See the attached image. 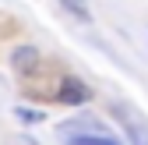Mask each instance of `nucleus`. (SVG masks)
Masks as SVG:
<instances>
[{
    "instance_id": "nucleus-1",
    "label": "nucleus",
    "mask_w": 148,
    "mask_h": 145,
    "mask_svg": "<svg viewBox=\"0 0 148 145\" xmlns=\"http://www.w3.org/2000/svg\"><path fill=\"white\" fill-rule=\"evenodd\" d=\"M57 99H60V103H67V106H81V103H88V99H92V88H88L81 78L64 75V78H60V85H57Z\"/></svg>"
},
{
    "instance_id": "nucleus-2",
    "label": "nucleus",
    "mask_w": 148,
    "mask_h": 145,
    "mask_svg": "<svg viewBox=\"0 0 148 145\" xmlns=\"http://www.w3.org/2000/svg\"><path fill=\"white\" fill-rule=\"evenodd\" d=\"M11 67L18 71V75H32V71L39 67V50L35 46H18L11 53Z\"/></svg>"
},
{
    "instance_id": "nucleus-3",
    "label": "nucleus",
    "mask_w": 148,
    "mask_h": 145,
    "mask_svg": "<svg viewBox=\"0 0 148 145\" xmlns=\"http://www.w3.org/2000/svg\"><path fill=\"white\" fill-rule=\"evenodd\" d=\"M113 113L127 124V131H131V142H134V145H148V128H141V124H138V117H131L127 110H120V106H116Z\"/></svg>"
},
{
    "instance_id": "nucleus-4",
    "label": "nucleus",
    "mask_w": 148,
    "mask_h": 145,
    "mask_svg": "<svg viewBox=\"0 0 148 145\" xmlns=\"http://www.w3.org/2000/svg\"><path fill=\"white\" fill-rule=\"evenodd\" d=\"M67 142H71V145H120L116 138H109V135H102V131H92V135H67Z\"/></svg>"
},
{
    "instance_id": "nucleus-5",
    "label": "nucleus",
    "mask_w": 148,
    "mask_h": 145,
    "mask_svg": "<svg viewBox=\"0 0 148 145\" xmlns=\"http://www.w3.org/2000/svg\"><path fill=\"white\" fill-rule=\"evenodd\" d=\"M60 4H64L71 14H78V21H81V25H88V21H92V11L85 7V0H60Z\"/></svg>"
},
{
    "instance_id": "nucleus-6",
    "label": "nucleus",
    "mask_w": 148,
    "mask_h": 145,
    "mask_svg": "<svg viewBox=\"0 0 148 145\" xmlns=\"http://www.w3.org/2000/svg\"><path fill=\"white\" fill-rule=\"evenodd\" d=\"M18 117H21V120H28V124H35V120H42L46 113H35V110H21V106H18Z\"/></svg>"
}]
</instances>
